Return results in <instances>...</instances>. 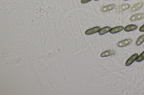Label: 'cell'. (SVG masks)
Returning a JSON list of instances; mask_svg holds the SVG:
<instances>
[{
  "label": "cell",
  "mask_w": 144,
  "mask_h": 95,
  "mask_svg": "<svg viewBox=\"0 0 144 95\" xmlns=\"http://www.w3.org/2000/svg\"><path fill=\"white\" fill-rule=\"evenodd\" d=\"M138 56V55L137 53H135L133 55L126 61V66H129L131 65L136 60Z\"/></svg>",
  "instance_id": "cell-4"
},
{
  "label": "cell",
  "mask_w": 144,
  "mask_h": 95,
  "mask_svg": "<svg viewBox=\"0 0 144 95\" xmlns=\"http://www.w3.org/2000/svg\"><path fill=\"white\" fill-rule=\"evenodd\" d=\"M130 7V5L128 3L122 4L119 6L116 9V11L118 12H120L127 10Z\"/></svg>",
  "instance_id": "cell-2"
},
{
  "label": "cell",
  "mask_w": 144,
  "mask_h": 95,
  "mask_svg": "<svg viewBox=\"0 0 144 95\" xmlns=\"http://www.w3.org/2000/svg\"><path fill=\"white\" fill-rule=\"evenodd\" d=\"M138 28V26L136 25L131 24L126 26L124 29L126 32H130L136 30Z\"/></svg>",
  "instance_id": "cell-10"
},
{
  "label": "cell",
  "mask_w": 144,
  "mask_h": 95,
  "mask_svg": "<svg viewBox=\"0 0 144 95\" xmlns=\"http://www.w3.org/2000/svg\"><path fill=\"white\" fill-rule=\"evenodd\" d=\"M124 0L127 1V0Z\"/></svg>",
  "instance_id": "cell-17"
},
{
  "label": "cell",
  "mask_w": 144,
  "mask_h": 95,
  "mask_svg": "<svg viewBox=\"0 0 144 95\" xmlns=\"http://www.w3.org/2000/svg\"><path fill=\"white\" fill-rule=\"evenodd\" d=\"M144 41V34L140 36L136 42V44L137 46H139Z\"/></svg>",
  "instance_id": "cell-12"
},
{
  "label": "cell",
  "mask_w": 144,
  "mask_h": 95,
  "mask_svg": "<svg viewBox=\"0 0 144 95\" xmlns=\"http://www.w3.org/2000/svg\"><path fill=\"white\" fill-rule=\"evenodd\" d=\"M111 27H106L100 29L99 32V34L102 35L108 32L111 29Z\"/></svg>",
  "instance_id": "cell-11"
},
{
  "label": "cell",
  "mask_w": 144,
  "mask_h": 95,
  "mask_svg": "<svg viewBox=\"0 0 144 95\" xmlns=\"http://www.w3.org/2000/svg\"><path fill=\"white\" fill-rule=\"evenodd\" d=\"M144 18V13H140L135 14L132 16L130 18L131 21H134L137 20L141 19Z\"/></svg>",
  "instance_id": "cell-3"
},
{
  "label": "cell",
  "mask_w": 144,
  "mask_h": 95,
  "mask_svg": "<svg viewBox=\"0 0 144 95\" xmlns=\"http://www.w3.org/2000/svg\"><path fill=\"white\" fill-rule=\"evenodd\" d=\"M144 59V51L138 56L136 60V61L139 62L143 61Z\"/></svg>",
  "instance_id": "cell-13"
},
{
  "label": "cell",
  "mask_w": 144,
  "mask_h": 95,
  "mask_svg": "<svg viewBox=\"0 0 144 95\" xmlns=\"http://www.w3.org/2000/svg\"><path fill=\"white\" fill-rule=\"evenodd\" d=\"M94 0L95 1H97L99 0Z\"/></svg>",
  "instance_id": "cell-16"
},
{
  "label": "cell",
  "mask_w": 144,
  "mask_h": 95,
  "mask_svg": "<svg viewBox=\"0 0 144 95\" xmlns=\"http://www.w3.org/2000/svg\"><path fill=\"white\" fill-rule=\"evenodd\" d=\"M100 28L99 27H93L88 29L85 32V34L87 35L92 34L98 32L100 30Z\"/></svg>",
  "instance_id": "cell-5"
},
{
  "label": "cell",
  "mask_w": 144,
  "mask_h": 95,
  "mask_svg": "<svg viewBox=\"0 0 144 95\" xmlns=\"http://www.w3.org/2000/svg\"><path fill=\"white\" fill-rule=\"evenodd\" d=\"M132 41V40L130 39H125L118 42L117 45L119 47H124L130 44Z\"/></svg>",
  "instance_id": "cell-1"
},
{
  "label": "cell",
  "mask_w": 144,
  "mask_h": 95,
  "mask_svg": "<svg viewBox=\"0 0 144 95\" xmlns=\"http://www.w3.org/2000/svg\"><path fill=\"white\" fill-rule=\"evenodd\" d=\"M139 30L141 32H144V24L140 28Z\"/></svg>",
  "instance_id": "cell-15"
},
{
  "label": "cell",
  "mask_w": 144,
  "mask_h": 95,
  "mask_svg": "<svg viewBox=\"0 0 144 95\" xmlns=\"http://www.w3.org/2000/svg\"><path fill=\"white\" fill-rule=\"evenodd\" d=\"M143 5V2H140L132 7L130 9V11L131 12L136 11L141 8Z\"/></svg>",
  "instance_id": "cell-6"
},
{
  "label": "cell",
  "mask_w": 144,
  "mask_h": 95,
  "mask_svg": "<svg viewBox=\"0 0 144 95\" xmlns=\"http://www.w3.org/2000/svg\"><path fill=\"white\" fill-rule=\"evenodd\" d=\"M115 54V51L113 50H108L102 53L100 55V56L102 57H105L109 56H112Z\"/></svg>",
  "instance_id": "cell-7"
},
{
  "label": "cell",
  "mask_w": 144,
  "mask_h": 95,
  "mask_svg": "<svg viewBox=\"0 0 144 95\" xmlns=\"http://www.w3.org/2000/svg\"><path fill=\"white\" fill-rule=\"evenodd\" d=\"M124 29V27L122 26H118L113 28L111 29L110 31V33L112 34L117 33L118 32H120Z\"/></svg>",
  "instance_id": "cell-8"
},
{
  "label": "cell",
  "mask_w": 144,
  "mask_h": 95,
  "mask_svg": "<svg viewBox=\"0 0 144 95\" xmlns=\"http://www.w3.org/2000/svg\"><path fill=\"white\" fill-rule=\"evenodd\" d=\"M91 0H82L81 1V2L82 3L84 4V3H86L89 2Z\"/></svg>",
  "instance_id": "cell-14"
},
{
  "label": "cell",
  "mask_w": 144,
  "mask_h": 95,
  "mask_svg": "<svg viewBox=\"0 0 144 95\" xmlns=\"http://www.w3.org/2000/svg\"><path fill=\"white\" fill-rule=\"evenodd\" d=\"M115 7L114 4H111L102 7L100 9V11L103 12H107L112 10Z\"/></svg>",
  "instance_id": "cell-9"
}]
</instances>
